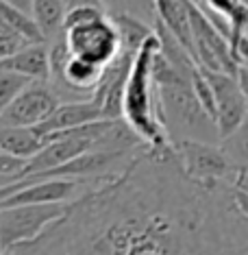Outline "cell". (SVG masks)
Wrapping results in <instances>:
<instances>
[{"label": "cell", "mask_w": 248, "mask_h": 255, "mask_svg": "<svg viewBox=\"0 0 248 255\" xmlns=\"http://www.w3.org/2000/svg\"><path fill=\"white\" fill-rule=\"evenodd\" d=\"M233 188L242 190V192L248 194V170H242L235 175V181H233Z\"/></svg>", "instance_id": "23"}, {"label": "cell", "mask_w": 248, "mask_h": 255, "mask_svg": "<svg viewBox=\"0 0 248 255\" xmlns=\"http://www.w3.org/2000/svg\"><path fill=\"white\" fill-rule=\"evenodd\" d=\"M28 83H31V79L22 77L18 72L2 70V68H0V116L20 96V92L24 90Z\"/></svg>", "instance_id": "18"}, {"label": "cell", "mask_w": 248, "mask_h": 255, "mask_svg": "<svg viewBox=\"0 0 248 255\" xmlns=\"http://www.w3.org/2000/svg\"><path fill=\"white\" fill-rule=\"evenodd\" d=\"M0 255H4V249H2V242H0Z\"/></svg>", "instance_id": "28"}, {"label": "cell", "mask_w": 248, "mask_h": 255, "mask_svg": "<svg viewBox=\"0 0 248 255\" xmlns=\"http://www.w3.org/2000/svg\"><path fill=\"white\" fill-rule=\"evenodd\" d=\"M176 150L178 164L183 172L196 183H231L235 181V168L231 166L227 153L220 144L198 142V140H183L172 144Z\"/></svg>", "instance_id": "5"}, {"label": "cell", "mask_w": 248, "mask_h": 255, "mask_svg": "<svg viewBox=\"0 0 248 255\" xmlns=\"http://www.w3.org/2000/svg\"><path fill=\"white\" fill-rule=\"evenodd\" d=\"M222 150L227 153L231 166L235 168V172L248 170V114L242 120V125L231 133L229 137L220 140Z\"/></svg>", "instance_id": "16"}, {"label": "cell", "mask_w": 248, "mask_h": 255, "mask_svg": "<svg viewBox=\"0 0 248 255\" xmlns=\"http://www.w3.org/2000/svg\"><path fill=\"white\" fill-rule=\"evenodd\" d=\"M13 181H20V179H15V177H2V175H0V188H2V185L13 183Z\"/></svg>", "instance_id": "26"}, {"label": "cell", "mask_w": 248, "mask_h": 255, "mask_svg": "<svg viewBox=\"0 0 248 255\" xmlns=\"http://www.w3.org/2000/svg\"><path fill=\"white\" fill-rule=\"evenodd\" d=\"M22 185H24V181H22V179H20V181L9 183V185H2V188H0V203H4L11 194H15V192H18V190L22 188Z\"/></svg>", "instance_id": "22"}, {"label": "cell", "mask_w": 248, "mask_h": 255, "mask_svg": "<svg viewBox=\"0 0 248 255\" xmlns=\"http://www.w3.org/2000/svg\"><path fill=\"white\" fill-rule=\"evenodd\" d=\"M0 68L18 72L31 81H50L48 44H24L18 53L0 61Z\"/></svg>", "instance_id": "12"}, {"label": "cell", "mask_w": 248, "mask_h": 255, "mask_svg": "<svg viewBox=\"0 0 248 255\" xmlns=\"http://www.w3.org/2000/svg\"><path fill=\"white\" fill-rule=\"evenodd\" d=\"M24 185L15 194H11L0 207H13V205H44V203H63L70 201L77 188L81 185L79 179H39V181H28L22 179Z\"/></svg>", "instance_id": "9"}, {"label": "cell", "mask_w": 248, "mask_h": 255, "mask_svg": "<svg viewBox=\"0 0 248 255\" xmlns=\"http://www.w3.org/2000/svg\"><path fill=\"white\" fill-rule=\"evenodd\" d=\"M4 255H248V214L231 183L192 181L174 146H144Z\"/></svg>", "instance_id": "1"}, {"label": "cell", "mask_w": 248, "mask_h": 255, "mask_svg": "<svg viewBox=\"0 0 248 255\" xmlns=\"http://www.w3.org/2000/svg\"><path fill=\"white\" fill-rule=\"evenodd\" d=\"M155 15L165 31L176 37V42L194 57L196 61V46L192 33V20H189V0H155Z\"/></svg>", "instance_id": "11"}, {"label": "cell", "mask_w": 248, "mask_h": 255, "mask_svg": "<svg viewBox=\"0 0 248 255\" xmlns=\"http://www.w3.org/2000/svg\"><path fill=\"white\" fill-rule=\"evenodd\" d=\"M4 2L13 4V7H18L24 13H31V9H33V0H4Z\"/></svg>", "instance_id": "25"}, {"label": "cell", "mask_w": 248, "mask_h": 255, "mask_svg": "<svg viewBox=\"0 0 248 255\" xmlns=\"http://www.w3.org/2000/svg\"><path fill=\"white\" fill-rule=\"evenodd\" d=\"M26 161H22L18 157H11L7 153H0V175L2 177H15L20 179V172L24 168Z\"/></svg>", "instance_id": "19"}, {"label": "cell", "mask_w": 248, "mask_h": 255, "mask_svg": "<svg viewBox=\"0 0 248 255\" xmlns=\"http://www.w3.org/2000/svg\"><path fill=\"white\" fill-rule=\"evenodd\" d=\"M194 2H198V0H194Z\"/></svg>", "instance_id": "30"}, {"label": "cell", "mask_w": 248, "mask_h": 255, "mask_svg": "<svg viewBox=\"0 0 248 255\" xmlns=\"http://www.w3.org/2000/svg\"><path fill=\"white\" fill-rule=\"evenodd\" d=\"M0 42H2V44H18V46L28 44L26 39L22 37L11 24H7L4 20H0Z\"/></svg>", "instance_id": "20"}, {"label": "cell", "mask_w": 248, "mask_h": 255, "mask_svg": "<svg viewBox=\"0 0 248 255\" xmlns=\"http://www.w3.org/2000/svg\"><path fill=\"white\" fill-rule=\"evenodd\" d=\"M66 207L68 203L0 207V242H2L4 253L11 247L24 245L42 236L57 218L63 216Z\"/></svg>", "instance_id": "4"}, {"label": "cell", "mask_w": 248, "mask_h": 255, "mask_svg": "<svg viewBox=\"0 0 248 255\" xmlns=\"http://www.w3.org/2000/svg\"><path fill=\"white\" fill-rule=\"evenodd\" d=\"M244 2H246V4H248V0H244Z\"/></svg>", "instance_id": "29"}, {"label": "cell", "mask_w": 248, "mask_h": 255, "mask_svg": "<svg viewBox=\"0 0 248 255\" xmlns=\"http://www.w3.org/2000/svg\"><path fill=\"white\" fill-rule=\"evenodd\" d=\"M68 9L70 7L66 4V0H33L31 18L35 20L46 42L63 33V20H66Z\"/></svg>", "instance_id": "14"}, {"label": "cell", "mask_w": 248, "mask_h": 255, "mask_svg": "<svg viewBox=\"0 0 248 255\" xmlns=\"http://www.w3.org/2000/svg\"><path fill=\"white\" fill-rule=\"evenodd\" d=\"M109 18H111L115 31L120 35L122 50H129V53H137L142 48V44L155 33L153 24H148V22L135 18L131 13H109Z\"/></svg>", "instance_id": "15"}, {"label": "cell", "mask_w": 248, "mask_h": 255, "mask_svg": "<svg viewBox=\"0 0 248 255\" xmlns=\"http://www.w3.org/2000/svg\"><path fill=\"white\" fill-rule=\"evenodd\" d=\"M153 81L159 92L161 120L172 144L183 140L220 144L216 120L194 94L192 74L178 70L157 50L153 57Z\"/></svg>", "instance_id": "2"}, {"label": "cell", "mask_w": 248, "mask_h": 255, "mask_svg": "<svg viewBox=\"0 0 248 255\" xmlns=\"http://www.w3.org/2000/svg\"><path fill=\"white\" fill-rule=\"evenodd\" d=\"M79 2H96V4H100V0H66L68 7H72V4H79Z\"/></svg>", "instance_id": "27"}, {"label": "cell", "mask_w": 248, "mask_h": 255, "mask_svg": "<svg viewBox=\"0 0 248 255\" xmlns=\"http://www.w3.org/2000/svg\"><path fill=\"white\" fill-rule=\"evenodd\" d=\"M96 120H105L102 118V109L94 98H83V101H68L61 103L48 118L44 120L35 129L42 135H53V133H61V131H70L77 127L96 123Z\"/></svg>", "instance_id": "10"}, {"label": "cell", "mask_w": 248, "mask_h": 255, "mask_svg": "<svg viewBox=\"0 0 248 255\" xmlns=\"http://www.w3.org/2000/svg\"><path fill=\"white\" fill-rule=\"evenodd\" d=\"M107 13H131L155 26V0H100Z\"/></svg>", "instance_id": "17"}, {"label": "cell", "mask_w": 248, "mask_h": 255, "mask_svg": "<svg viewBox=\"0 0 248 255\" xmlns=\"http://www.w3.org/2000/svg\"><path fill=\"white\" fill-rule=\"evenodd\" d=\"M235 79H238V85H240L242 94H244V98L248 101V68H246V66H238Z\"/></svg>", "instance_id": "21"}, {"label": "cell", "mask_w": 248, "mask_h": 255, "mask_svg": "<svg viewBox=\"0 0 248 255\" xmlns=\"http://www.w3.org/2000/svg\"><path fill=\"white\" fill-rule=\"evenodd\" d=\"M61 105L48 81H31L0 116V127H39Z\"/></svg>", "instance_id": "7"}, {"label": "cell", "mask_w": 248, "mask_h": 255, "mask_svg": "<svg viewBox=\"0 0 248 255\" xmlns=\"http://www.w3.org/2000/svg\"><path fill=\"white\" fill-rule=\"evenodd\" d=\"M20 48H22V46H18V44H2V42H0V61L7 59V57H11L13 53H18Z\"/></svg>", "instance_id": "24"}, {"label": "cell", "mask_w": 248, "mask_h": 255, "mask_svg": "<svg viewBox=\"0 0 248 255\" xmlns=\"http://www.w3.org/2000/svg\"><path fill=\"white\" fill-rule=\"evenodd\" d=\"M203 72L213 90V98H216V127H218V133H220V140H224L246 118L248 101L242 94L238 79L233 74L211 72V70H205V68Z\"/></svg>", "instance_id": "8"}, {"label": "cell", "mask_w": 248, "mask_h": 255, "mask_svg": "<svg viewBox=\"0 0 248 255\" xmlns=\"http://www.w3.org/2000/svg\"><path fill=\"white\" fill-rule=\"evenodd\" d=\"M46 137L35 127H0V153L28 161L46 146Z\"/></svg>", "instance_id": "13"}, {"label": "cell", "mask_w": 248, "mask_h": 255, "mask_svg": "<svg viewBox=\"0 0 248 255\" xmlns=\"http://www.w3.org/2000/svg\"><path fill=\"white\" fill-rule=\"evenodd\" d=\"M157 50L159 37L157 33H153L135 53L124 88L122 118L148 148H168L172 142L161 120L159 92L153 81V57Z\"/></svg>", "instance_id": "3"}, {"label": "cell", "mask_w": 248, "mask_h": 255, "mask_svg": "<svg viewBox=\"0 0 248 255\" xmlns=\"http://www.w3.org/2000/svg\"><path fill=\"white\" fill-rule=\"evenodd\" d=\"M63 35H66L68 48L74 57H81V59L96 63L100 68H107L122 53V42H120V35L109 13L98 20L68 28L63 31Z\"/></svg>", "instance_id": "6"}]
</instances>
